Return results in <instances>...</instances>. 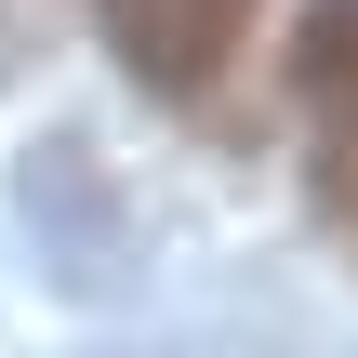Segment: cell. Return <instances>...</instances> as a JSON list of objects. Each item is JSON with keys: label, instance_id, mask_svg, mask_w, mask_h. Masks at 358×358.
<instances>
[{"label": "cell", "instance_id": "1", "mask_svg": "<svg viewBox=\"0 0 358 358\" xmlns=\"http://www.w3.org/2000/svg\"><path fill=\"white\" fill-rule=\"evenodd\" d=\"M93 13H106V53L159 106H199L239 66V40H252V0H93Z\"/></svg>", "mask_w": 358, "mask_h": 358}, {"label": "cell", "instance_id": "2", "mask_svg": "<svg viewBox=\"0 0 358 358\" xmlns=\"http://www.w3.org/2000/svg\"><path fill=\"white\" fill-rule=\"evenodd\" d=\"M292 93H306V120L332 133V186L358 199V0H306V27H292Z\"/></svg>", "mask_w": 358, "mask_h": 358}, {"label": "cell", "instance_id": "3", "mask_svg": "<svg viewBox=\"0 0 358 358\" xmlns=\"http://www.w3.org/2000/svg\"><path fill=\"white\" fill-rule=\"evenodd\" d=\"M13 53H27V27H13V13H0V80H13Z\"/></svg>", "mask_w": 358, "mask_h": 358}]
</instances>
